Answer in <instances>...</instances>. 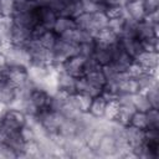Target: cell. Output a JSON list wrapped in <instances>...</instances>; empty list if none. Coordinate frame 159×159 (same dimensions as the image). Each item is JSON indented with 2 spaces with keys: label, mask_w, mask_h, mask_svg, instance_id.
<instances>
[{
  "label": "cell",
  "mask_w": 159,
  "mask_h": 159,
  "mask_svg": "<svg viewBox=\"0 0 159 159\" xmlns=\"http://www.w3.org/2000/svg\"><path fill=\"white\" fill-rule=\"evenodd\" d=\"M73 27H76L75 19H72L70 16H65V15H58L56 21H55V25H53L52 30L58 36H61L62 34H65L66 31H68V30H71Z\"/></svg>",
  "instance_id": "cell-21"
},
{
  "label": "cell",
  "mask_w": 159,
  "mask_h": 159,
  "mask_svg": "<svg viewBox=\"0 0 159 159\" xmlns=\"http://www.w3.org/2000/svg\"><path fill=\"white\" fill-rule=\"evenodd\" d=\"M99 2L103 6H108V5H113V0H99Z\"/></svg>",
  "instance_id": "cell-41"
},
{
  "label": "cell",
  "mask_w": 159,
  "mask_h": 159,
  "mask_svg": "<svg viewBox=\"0 0 159 159\" xmlns=\"http://www.w3.org/2000/svg\"><path fill=\"white\" fill-rule=\"evenodd\" d=\"M61 70H63L65 72H67L68 75L78 78L82 77L86 73V68H87V57L76 53L71 57H68L61 66Z\"/></svg>",
  "instance_id": "cell-5"
},
{
  "label": "cell",
  "mask_w": 159,
  "mask_h": 159,
  "mask_svg": "<svg viewBox=\"0 0 159 159\" xmlns=\"http://www.w3.org/2000/svg\"><path fill=\"white\" fill-rule=\"evenodd\" d=\"M92 98L93 97H91L88 94H84V93H80V92H76V93L71 94V101L73 102L75 107L81 113H88V108H89Z\"/></svg>",
  "instance_id": "cell-23"
},
{
  "label": "cell",
  "mask_w": 159,
  "mask_h": 159,
  "mask_svg": "<svg viewBox=\"0 0 159 159\" xmlns=\"http://www.w3.org/2000/svg\"><path fill=\"white\" fill-rule=\"evenodd\" d=\"M129 125H133L138 129L145 130L148 128V118H147V113L145 112H140V111H135L129 120Z\"/></svg>",
  "instance_id": "cell-28"
},
{
  "label": "cell",
  "mask_w": 159,
  "mask_h": 159,
  "mask_svg": "<svg viewBox=\"0 0 159 159\" xmlns=\"http://www.w3.org/2000/svg\"><path fill=\"white\" fill-rule=\"evenodd\" d=\"M108 21H109V20L107 19V16H106V14H104V11H103V10H101V11H97V12L92 14L93 36H94V34H96L98 30L107 27V26H108Z\"/></svg>",
  "instance_id": "cell-29"
},
{
  "label": "cell",
  "mask_w": 159,
  "mask_h": 159,
  "mask_svg": "<svg viewBox=\"0 0 159 159\" xmlns=\"http://www.w3.org/2000/svg\"><path fill=\"white\" fill-rule=\"evenodd\" d=\"M12 19L9 16H0V40L5 43L9 45L10 41V32L12 29Z\"/></svg>",
  "instance_id": "cell-24"
},
{
  "label": "cell",
  "mask_w": 159,
  "mask_h": 159,
  "mask_svg": "<svg viewBox=\"0 0 159 159\" xmlns=\"http://www.w3.org/2000/svg\"><path fill=\"white\" fill-rule=\"evenodd\" d=\"M94 43L97 46H104V47H113L119 42V36L109 27H104L98 30L93 36Z\"/></svg>",
  "instance_id": "cell-11"
},
{
  "label": "cell",
  "mask_w": 159,
  "mask_h": 159,
  "mask_svg": "<svg viewBox=\"0 0 159 159\" xmlns=\"http://www.w3.org/2000/svg\"><path fill=\"white\" fill-rule=\"evenodd\" d=\"M81 6H82V11L86 14H94L104 9V6L101 2L93 0H81Z\"/></svg>",
  "instance_id": "cell-32"
},
{
  "label": "cell",
  "mask_w": 159,
  "mask_h": 159,
  "mask_svg": "<svg viewBox=\"0 0 159 159\" xmlns=\"http://www.w3.org/2000/svg\"><path fill=\"white\" fill-rule=\"evenodd\" d=\"M124 138L130 149L138 148L144 143V130L128 124L124 127Z\"/></svg>",
  "instance_id": "cell-17"
},
{
  "label": "cell",
  "mask_w": 159,
  "mask_h": 159,
  "mask_svg": "<svg viewBox=\"0 0 159 159\" xmlns=\"http://www.w3.org/2000/svg\"><path fill=\"white\" fill-rule=\"evenodd\" d=\"M148 128H159V108H149L147 112Z\"/></svg>",
  "instance_id": "cell-34"
},
{
  "label": "cell",
  "mask_w": 159,
  "mask_h": 159,
  "mask_svg": "<svg viewBox=\"0 0 159 159\" xmlns=\"http://www.w3.org/2000/svg\"><path fill=\"white\" fill-rule=\"evenodd\" d=\"M119 46L133 58L143 50L142 42L135 36H123L119 37Z\"/></svg>",
  "instance_id": "cell-19"
},
{
  "label": "cell",
  "mask_w": 159,
  "mask_h": 159,
  "mask_svg": "<svg viewBox=\"0 0 159 159\" xmlns=\"http://www.w3.org/2000/svg\"><path fill=\"white\" fill-rule=\"evenodd\" d=\"M0 122L9 127L12 130H20L27 122V116L19 108L15 107H6L4 111Z\"/></svg>",
  "instance_id": "cell-4"
},
{
  "label": "cell",
  "mask_w": 159,
  "mask_h": 159,
  "mask_svg": "<svg viewBox=\"0 0 159 159\" xmlns=\"http://www.w3.org/2000/svg\"><path fill=\"white\" fill-rule=\"evenodd\" d=\"M29 1L32 2V4H36V2H37V0H29Z\"/></svg>",
  "instance_id": "cell-43"
},
{
  "label": "cell",
  "mask_w": 159,
  "mask_h": 159,
  "mask_svg": "<svg viewBox=\"0 0 159 159\" xmlns=\"http://www.w3.org/2000/svg\"><path fill=\"white\" fill-rule=\"evenodd\" d=\"M134 36L139 41H145L152 37H159V25H150L144 20L137 22Z\"/></svg>",
  "instance_id": "cell-14"
},
{
  "label": "cell",
  "mask_w": 159,
  "mask_h": 159,
  "mask_svg": "<svg viewBox=\"0 0 159 159\" xmlns=\"http://www.w3.org/2000/svg\"><path fill=\"white\" fill-rule=\"evenodd\" d=\"M76 53H78V46L70 43V42L62 40L61 37H58V41L56 42V45L51 50L52 62L55 66L60 67L68 57H71Z\"/></svg>",
  "instance_id": "cell-2"
},
{
  "label": "cell",
  "mask_w": 159,
  "mask_h": 159,
  "mask_svg": "<svg viewBox=\"0 0 159 159\" xmlns=\"http://www.w3.org/2000/svg\"><path fill=\"white\" fill-rule=\"evenodd\" d=\"M133 62V57L130 55H128L120 46L119 42L118 45H116L113 47V58L111 65L118 71V72H125L127 68L130 66V63Z\"/></svg>",
  "instance_id": "cell-8"
},
{
  "label": "cell",
  "mask_w": 159,
  "mask_h": 159,
  "mask_svg": "<svg viewBox=\"0 0 159 159\" xmlns=\"http://www.w3.org/2000/svg\"><path fill=\"white\" fill-rule=\"evenodd\" d=\"M36 14H37V22L41 26H43L45 29L52 30L55 21H56L58 15L52 9H50L48 6H40V5H37Z\"/></svg>",
  "instance_id": "cell-16"
},
{
  "label": "cell",
  "mask_w": 159,
  "mask_h": 159,
  "mask_svg": "<svg viewBox=\"0 0 159 159\" xmlns=\"http://www.w3.org/2000/svg\"><path fill=\"white\" fill-rule=\"evenodd\" d=\"M106 104H107V99H106L102 94L94 96V97L92 98V101H91V104H89V108H88V114H89L92 118L103 119Z\"/></svg>",
  "instance_id": "cell-20"
},
{
  "label": "cell",
  "mask_w": 159,
  "mask_h": 159,
  "mask_svg": "<svg viewBox=\"0 0 159 159\" xmlns=\"http://www.w3.org/2000/svg\"><path fill=\"white\" fill-rule=\"evenodd\" d=\"M5 46H6V45H5V43H4V42H2V41H1V40H0V51H2V50H4V47H5Z\"/></svg>",
  "instance_id": "cell-42"
},
{
  "label": "cell",
  "mask_w": 159,
  "mask_h": 159,
  "mask_svg": "<svg viewBox=\"0 0 159 159\" xmlns=\"http://www.w3.org/2000/svg\"><path fill=\"white\" fill-rule=\"evenodd\" d=\"M31 30L32 29H29V27L12 25V29H11V32H10L9 45L26 46L31 41Z\"/></svg>",
  "instance_id": "cell-13"
},
{
  "label": "cell",
  "mask_w": 159,
  "mask_h": 159,
  "mask_svg": "<svg viewBox=\"0 0 159 159\" xmlns=\"http://www.w3.org/2000/svg\"><path fill=\"white\" fill-rule=\"evenodd\" d=\"M75 24H76V27L81 29V30H84L87 32H89L92 36H93V26H92V14H81L78 16L75 17Z\"/></svg>",
  "instance_id": "cell-26"
},
{
  "label": "cell",
  "mask_w": 159,
  "mask_h": 159,
  "mask_svg": "<svg viewBox=\"0 0 159 159\" xmlns=\"http://www.w3.org/2000/svg\"><path fill=\"white\" fill-rule=\"evenodd\" d=\"M128 2V0H113V5H119V6H124Z\"/></svg>",
  "instance_id": "cell-39"
},
{
  "label": "cell",
  "mask_w": 159,
  "mask_h": 159,
  "mask_svg": "<svg viewBox=\"0 0 159 159\" xmlns=\"http://www.w3.org/2000/svg\"><path fill=\"white\" fill-rule=\"evenodd\" d=\"M2 76L17 91L32 83V81L30 80L29 68L25 66H9L6 71L2 73Z\"/></svg>",
  "instance_id": "cell-1"
},
{
  "label": "cell",
  "mask_w": 159,
  "mask_h": 159,
  "mask_svg": "<svg viewBox=\"0 0 159 159\" xmlns=\"http://www.w3.org/2000/svg\"><path fill=\"white\" fill-rule=\"evenodd\" d=\"M118 111H119V99H118V98L107 101L103 119H106V120H108V122H114L116 118H117Z\"/></svg>",
  "instance_id": "cell-27"
},
{
  "label": "cell",
  "mask_w": 159,
  "mask_h": 159,
  "mask_svg": "<svg viewBox=\"0 0 159 159\" xmlns=\"http://www.w3.org/2000/svg\"><path fill=\"white\" fill-rule=\"evenodd\" d=\"M119 111L117 114V118L114 122L122 124V125H128L129 120L133 116V113L135 112L134 106L132 104L130 101V96H124V97H119Z\"/></svg>",
  "instance_id": "cell-9"
},
{
  "label": "cell",
  "mask_w": 159,
  "mask_h": 159,
  "mask_svg": "<svg viewBox=\"0 0 159 159\" xmlns=\"http://www.w3.org/2000/svg\"><path fill=\"white\" fill-rule=\"evenodd\" d=\"M133 60L149 71H157L159 63V52L142 50Z\"/></svg>",
  "instance_id": "cell-12"
},
{
  "label": "cell",
  "mask_w": 159,
  "mask_h": 159,
  "mask_svg": "<svg viewBox=\"0 0 159 159\" xmlns=\"http://www.w3.org/2000/svg\"><path fill=\"white\" fill-rule=\"evenodd\" d=\"M130 101H132V104L134 106L135 111H140V112H147L150 107L149 104V101L145 96L144 92H138L133 96H130Z\"/></svg>",
  "instance_id": "cell-25"
},
{
  "label": "cell",
  "mask_w": 159,
  "mask_h": 159,
  "mask_svg": "<svg viewBox=\"0 0 159 159\" xmlns=\"http://www.w3.org/2000/svg\"><path fill=\"white\" fill-rule=\"evenodd\" d=\"M70 0H51V2L47 5L50 9H52L57 15H63L67 7Z\"/></svg>",
  "instance_id": "cell-36"
},
{
  "label": "cell",
  "mask_w": 159,
  "mask_h": 159,
  "mask_svg": "<svg viewBox=\"0 0 159 159\" xmlns=\"http://www.w3.org/2000/svg\"><path fill=\"white\" fill-rule=\"evenodd\" d=\"M19 158L17 153L6 143H0V159H15Z\"/></svg>",
  "instance_id": "cell-35"
},
{
  "label": "cell",
  "mask_w": 159,
  "mask_h": 159,
  "mask_svg": "<svg viewBox=\"0 0 159 159\" xmlns=\"http://www.w3.org/2000/svg\"><path fill=\"white\" fill-rule=\"evenodd\" d=\"M15 1L14 0H0V15L11 17L15 12Z\"/></svg>",
  "instance_id": "cell-33"
},
{
  "label": "cell",
  "mask_w": 159,
  "mask_h": 159,
  "mask_svg": "<svg viewBox=\"0 0 159 159\" xmlns=\"http://www.w3.org/2000/svg\"><path fill=\"white\" fill-rule=\"evenodd\" d=\"M124 11L125 17L134 22L143 21L147 15L143 0H128V2L124 5Z\"/></svg>",
  "instance_id": "cell-10"
},
{
  "label": "cell",
  "mask_w": 159,
  "mask_h": 159,
  "mask_svg": "<svg viewBox=\"0 0 159 159\" xmlns=\"http://www.w3.org/2000/svg\"><path fill=\"white\" fill-rule=\"evenodd\" d=\"M51 2V0H37V5H40V6H47L48 4Z\"/></svg>",
  "instance_id": "cell-40"
},
{
  "label": "cell",
  "mask_w": 159,
  "mask_h": 159,
  "mask_svg": "<svg viewBox=\"0 0 159 159\" xmlns=\"http://www.w3.org/2000/svg\"><path fill=\"white\" fill-rule=\"evenodd\" d=\"M106 16L108 20H116V19H120V17H125V11H124V6H119V5H108L104 6L103 9Z\"/></svg>",
  "instance_id": "cell-30"
},
{
  "label": "cell",
  "mask_w": 159,
  "mask_h": 159,
  "mask_svg": "<svg viewBox=\"0 0 159 159\" xmlns=\"http://www.w3.org/2000/svg\"><path fill=\"white\" fill-rule=\"evenodd\" d=\"M93 1H98V2H99V0H93Z\"/></svg>",
  "instance_id": "cell-44"
},
{
  "label": "cell",
  "mask_w": 159,
  "mask_h": 159,
  "mask_svg": "<svg viewBox=\"0 0 159 159\" xmlns=\"http://www.w3.org/2000/svg\"><path fill=\"white\" fill-rule=\"evenodd\" d=\"M76 83H77V78L68 75L67 72H65L63 70H61L58 67V73H57V82H56V92L66 94V96H71L73 93H76Z\"/></svg>",
  "instance_id": "cell-7"
},
{
  "label": "cell",
  "mask_w": 159,
  "mask_h": 159,
  "mask_svg": "<svg viewBox=\"0 0 159 159\" xmlns=\"http://www.w3.org/2000/svg\"><path fill=\"white\" fill-rule=\"evenodd\" d=\"M9 67V63H7V58L4 53V51H0V75H2L6 68Z\"/></svg>",
  "instance_id": "cell-38"
},
{
  "label": "cell",
  "mask_w": 159,
  "mask_h": 159,
  "mask_svg": "<svg viewBox=\"0 0 159 159\" xmlns=\"http://www.w3.org/2000/svg\"><path fill=\"white\" fill-rule=\"evenodd\" d=\"M144 93L149 101L150 107L152 108H159V86L154 84L153 87L148 88Z\"/></svg>",
  "instance_id": "cell-31"
},
{
  "label": "cell",
  "mask_w": 159,
  "mask_h": 159,
  "mask_svg": "<svg viewBox=\"0 0 159 159\" xmlns=\"http://www.w3.org/2000/svg\"><path fill=\"white\" fill-rule=\"evenodd\" d=\"M2 51L7 58L9 66H30V56L26 46L6 45Z\"/></svg>",
  "instance_id": "cell-3"
},
{
  "label": "cell",
  "mask_w": 159,
  "mask_h": 159,
  "mask_svg": "<svg viewBox=\"0 0 159 159\" xmlns=\"http://www.w3.org/2000/svg\"><path fill=\"white\" fill-rule=\"evenodd\" d=\"M58 37H60V36H58L53 30L47 29V30H45L35 41H37L42 47H45V48H47V50H52L53 46L56 45V42L58 41Z\"/></svg>",
  "instance_id": "cell-22"
},
{
  "label": "cell",
  "mask_w": 159,
  "mask_h": 159,
  "mask_svg": "<svg viewBox=\"0 0 159 159\" xmlns=\"http://www.w3.org/2000/svg\"><path fill=\"white\" fill-rule=\"evenodd\" d=\"M17 96V89H15L2 75H0V104L10 107Z\"/></svg>",
  "instance_id": "cell-15"
},
{
  "label": "cell",
  "mask_w": 159,
  "mask_h": 159,
  "mask_svg": "<svg viewBox=\"0 0 159 159\" xmlns=\"http://www.w3.org/2000/svg\"><path fill=\"white\" fill-rule=\"evenodd\" d=\"M113 47H104V46H97L96 45L94 51H93L91 58L99 67H103L106 65H109L112 62V58H113Z\"/></svg>",
  "instance_id": "cell-18"
},
{
  "label": "cell",
  "mask_w": 159,
  "mask_h": 159,
  "mask_svg": "<svg viewBox=\"0 0 159 159\" xmlns=\"http://www.w3.org/2000/svg\"><path fill=\"white\" fill-rule=\"evenodd\" d=\"M118 153V144L111 133H104L96 150V158H116Z\"/></svg>",
  "instance_id": "cell-6"
},
{
  "label": "cell",
  "mask_w": 159,
  "mask_h": 159,
  "mask_svg": "<svg viewBox=\"0 0 159 159\" xmlns=\"http://www.w3.org/2000/svg\"><path fill=\"white\" fill-rule=\"evenodd\" d=\"M143 4H144L147 14L159 10V0H143Z\"/></svg>",
  "instance_id": "cell-37"
}]
</instances>
